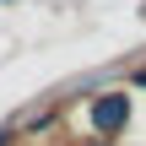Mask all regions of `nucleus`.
Wrapping results in <instances>:
<instances>
[{
    "mask_svg": "<svg viewBox=\"0 0 146 146\" xmlns=\"http://www.w3.org/2000/svg\"><path fill=\"white\" fill-rule=\"evenodd\" d=\"M0 146H11V125H5V130H0Z\"/></svg>",
    "mask_w": 146,
    "mask_h": 146,
    "instance_id": "f03ea898",
    "label": "nucleus"
},
{
    "mask_svg": "<svg viewBox=\"0 0 146 146\" xmlns=\"http://www.w3.org/2000/svg\"><path fill=\"white\" fill-rule=\"evenodd\" d=\"M98 146H108V141H98Z\"/></svg>",
    "mask_w": 146,
    "mask_h": 146,
    "instance_id": "7ed1b4c3",
    "label": "nucleus"
},
{
    "mask_svg": "<svg viewBox=\"0 0 146 146\" xmlns=\"http://www.w3.org/2000/svg\"><path fill=\"white\" fill-rule=\"evenodd\" d=\"M125 119H130V103H125V92H103V98L92 103V130H98V135H114V130H125Z\"/></svg>",
    "mask_w": 146,
    "mask_h": 146,
    "instance_id": "f257e3e1",
    "label": "nucleus"
}]
</instances>
